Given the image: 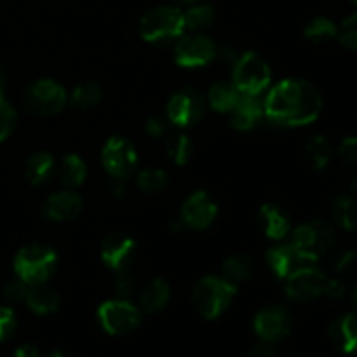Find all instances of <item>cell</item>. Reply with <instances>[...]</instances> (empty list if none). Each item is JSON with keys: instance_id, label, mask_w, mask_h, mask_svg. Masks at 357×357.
<instances>
[{"instance_id": "44", "label": "cell", "mask_w": 357, "mask_h": 357, "mask_svg": "<svg viewBox=\"0 0 357 357\" xmlns=\"http://www.w3.org/2000/svg\"><path fill=\"white\" fill-rule=\"evenodd\" d=\"M14 357H40V352L35 345L26 344V345H21L20 349H16L14 352Z\"/></svg>"}, {"instance_id": "48", "label": "cell", "mask_w": 357, "mask_h": 357, "mask_svg": "<svg viewBox=\"0 0 357 357\" xmlns=\"http://www.w3.org/2000/svg\"><path fill=\"white\" fill-rule=\"evenodd\" d=\"M352 305H354V309L357 310V284L356 288L352 289Z\"/></svg>"}, {"instance_id": "30", "label": "cell", "mask_w": 357, "mask_h": 357, "mask_svg": "<svg viewBox=\"0 0 357 357\" xmlns=\"http://www.w3.org/2000/svg\"><path fill=\"white\" fill-rule=\"evenodd\" d=\"M185 28L187 30H204V28L211 26L215 21V9L209 3H199V6H192L183 13Z\"/></svg>"}, {"instance_id": "51", "label": "cell", "mask_w": 357, "mask_h": 357, "mask_svg": "<svg viewBox=\"0 0 357 357\" xmlns=\"http://www.w3.org/2000/svg\"><path fill=\"white\" fill-rule=\"evenodd\" d=\"M49 357H66V356L61 354V352H52V354L49 356Z\"/></svg>"}, {"instance_id": "24", "label": "cell", "mask_w": 357, "mask_h": 357, "mask_svg": "<svg viewBox=\"0 0 357 357\" xmlns=\"http://www.w3.org/2000/svg\"><path fill=\"white\" fill-rule=\"evenodd\" d=\"M241 96H243V94L237 91L234 82H216L215 86H211L208 94L209 105H211L213 110L229 112V114L234 110V107L239 103Z\"/></svg>"}, {"instance_id": "11", "label": "cell", "mask_w": 357, "mask_h": 357, "mask_svg": "<svg viewBox=\"0 0 357 357\" xmlns=\"http://www.w3.org/2000/svg\"><path fill=\"white\" fill-rule=\"evenodd\" d=\"M284 281L286 295L300 303L310 302V300H316L317 296L323 295L324 284H326L324 274L319 268L314 267V265L298 268L291 275H288Z\"/></svg>"}, {"instance_id": "4", "label": "cell", "mask_w": 357, "mask_h": 357, "mask_svg": "<svg viewBox=\"0 0 357 357\" xmlns=\"http://www.w3.org/2000/svg\"><path fill=\"white\" fill-rule=\"evenodd\" d=\"M58 255L54 250L40 244L23 248L14 258V271L28 286L45 284L54 274Z\"/></svg>"}, {"instance_id": "6", "label": "cell", "mask_w": 357, "mask_h": 357, "mask_svg": "<svg viewBox=\"0 0 357 357\" xmlns=\"http://www.w3.org/2000/svg\"><path fill=\"white\" fill-rule=\"evenodd\" d=\"M291 244L300 253L317 261L337 244V234H335L331 223L324 222V220H314V222L300 225L293 230Z\"/></svg>"}, {"instance_id": "35", "label": "cell", "mask_w": 357, "mask_h": 357, "mask_svg": "<svg viewBox=\"0 0 357 357\" xmlns=\"http://www.w3.org/2000/svg\"><path fill=\"white\" fill-rule=\"evenodd\" d=\"M16 119V110L13 105L3 100V96H0V143L14 131Z\"/></svg>"}, {"instance_id": "32", "label": "cell", "mask_w": 357, "mask_h": 357, "mask_svg": "<svg viewBox=\"0 0 357 357\" xmlns=\"http://www.w3.org/2000/svg\"><path fill=\"white\" fill-rule=\"evenodd\" d=\"M166 152L174 162L185 166L194 153V143L187 135H173L166 139Z\"/></svg>"}, {"instance_id": "19", "label": "cell", "mask_w": 357, "mask_h": 357, "mask_svg": "<svg viewBox=\"0 0 357 357\" xmlns=\"http://www.w3.org/2000/svg\"><path fill=\"white\" fill-rule=\"evenodd\" d=\"M330 337L335 347L345 354L357 351V314H345L333 321Z\"/></svg>"}, {"instance_id": "16", "label": "cell", "mask_w": 357, "mask_h": 357, "mask_svg": "<svg viewBox=\"0 0 357 357\" xmlns=\"http://www.w3.org/2000/svg\"><path fill=\"white\" fill-rule=\"evenodd\" d=\"M267 264L271 271L278 275L279 279H286L298 268L314 265L316 261L310 260L307 255L300 253L291 243L274 246L267 251Z\"/></svg>"}, {"instance_id": "36", "label": "cell", "mask_w": 357, "mask_h": 357, "mask_svg": "<svg viewBox=\"0 0 357 357\" xmlns=\"http://www.w3.org/2000/svg\"><path fill=\"white\" fill-rule=\"evenodd\" d=\"M338 155L347 166H357V136H347L338 146Z\"/></svg>"}, {"instance_id": "21", "label": "cell", "mask_w": 357, "mask_h": 357, "mask_svg": "<svg viewBox=\"0 0 357 357\" xmlns=\"http://www.w3.org/2000/svg\"><path fill=\"white\" fill-rule=\"evenodd\" d=\"M24 302H26V305L30 307L35 314L47 316V314H52L58 310L59 296L54 289L47 288L45 284H35L30 286Z\"/></svg>"}, {"instance_id": "50", "label": "cell", "mask_w": 357, "mask_h": 357, "mask_svg": "<svg viewBox=\"0 0 357 357\" xmlns=\"http://www.w3.org/2000/svg\"><path fill=\"white\" fill-rule=\"evenodd\" d=\"M174 2H178V3H185V6H190V3L197 2V0H174Z\"/></svg>"}, {"instance_id": "20", "label": "cell", "mask_w": 357, "mask_h": 357, "mask_svg": "<svg viewBox=\"0 0 357 357\" xmlns=\"http://www.w3.org/2000/svg\"><path fill=\"white\" fill-rule=\"evenodd\" d=\"M260 223L264 232L271 239L279 241L284 239L291 230V222L289 216L282 208L275 204H264L260 209Z\"/></svg>"}, {"instance_id": "9", "label": "cell", "mask_w": 357, "mask_h": 357, "mask_svg": "<svg viewBox=\"0 0 357 357\" xmlns=\"http://www.w3.org/2000/svg\"><path fill=\"white\" fill-rule=\"evenodd\" d=\"M101 162L112 176L117 180H126L136 169L138 153L131 142L121 138V136H114L105 143L103 152H101Z\"/></svg>"}, {"instance_id": "13", "label": "cell", "mask_w": 357, "mask_h": 357, "mask_svg": "<svg viewBox=\"0 0 357 357\" xmlns=\"http://www.w3.org/2000/svg\"><path fill=\"white\" fill-rule=\"evenodd\" d=\"M216 215H218V206L211 195L206 194L204 190H197L185 201L180 218L187 229L202 230L215 222Z\"/></svg>"}, {"instance_id": "34", "label": "cell", "mask_w": 357, "mask_h": 357, "mask_svg": "<svg viewBox=\"0 0 357 357\" xmlns=\"http://www.w3.org/2000/svg\"><path fill=\"white\" fill-rule=\"evenodd\" d=\"M337 37L342 45H345L351 51H357V13L351 14L342 21Z\"/></svg>"}, {"instance_id": "41", "label": "cell", "mask_w": 357, "mask_h": 357, "mask_svg": "<svg viewBox=\"0 0 357 357\" xmlns=\"http://www.w3.org/2000/svg\"><path fill=\"white\" fill-rule=\"evenodd\" d=\"M145 131L152 138H160L166 132V121L160 117H150L145 124Z\"/></svg>"}, {"instance_id": "33", "label": "cell", "mask_w": 357, "mask_h": 357, "mask_svg": "<svg viewBox=\"0 0 357 357\" xmlns=\"http://www.w3.org/2000/svg\"><path fill=\"white\" fill-rule=\"evenodd\" d=\"M138 187L143 192H149V194H157L162 188H166L167 185V174L162 169H143L139 171L138 176Z\"/></svg>"}, {"instance_id": "43", "label": "cell", "mask_w": 357, "mask_h": 357, "mask_svg": "<svg viewBox=\"0 0 357 357\" xmlns=\"http://www.w3.org/2000/svg\"><path fill=\"white\" fill-rule=\"evenodd\" d=\"M215 58H218L220 61L227 63V65H236V61L239 56L236 54V51H234L232 47H220V49H216Z\"/></svg>"}, {"instance_id": "5", "label": "cell", "mask_w": 357, "mask_h": 357, "mask_svg": "<svg viewBox=\"0 0 357 357\" xmlns=\"http://www.w3.org/2000/svg\"><path fill=\"white\" fill-rule=\"evenodd\" d=\"M271 84V68L257 52H244L234 65V86L244 96H260Z\"/></svg>"}, {"instance_id": "17", "label": "cell", "mask_w": 357, "mask_h": 357, "mask_svg": "<svg viewBox=\"0 0 357 357\" xmlns=\"http://www.w3.org/2000/svg\"><path fill=\"white\" fill-rule=\"evenodd\" d=\"M82 211V199L75 192H58L52 194L44 204V215L54 222L73 220Z\"/></svg>"}, {"instance_id": "27", "label": "cell", "mask_w": 357, "mask_h": 357, "mask_svg": "<svg viewBox=\"0 0 357 357\" xmlns=\"http://www.w3.org/2000/svg\"><path fill=\"white\" fill-rule=\"evenodd\" d=\"M87 176V167L86 162L80 159L75 153H70L63 159L61 166H59V178H61V183H65L66 187H79L84 183Z\"/></svg>"}, {"instance_id": "14", "label": "cell", "mask_w": 357, "mask_h": 357, "mask_svg": "<svg viewBox=\"0 0 357 357\" xmlns=\"http://www.w3.org/2000/svg\"><path fill=\"white\" fill-rule=\"evenodd\" d=\"M291 330V317L284 307H267L255 317V331L267 344L281 342Z\"/></svg>"}, {"instance_id": "15", "label": "cell", "mask_w": 357, "mask_h": 357, "mask_svg": "<svg viewBox=\"0 0 357 357\" xmlns=\"http://www.w3.org/2000/svg\"><path fill=\"white\" fill-rule=\"evenodd\" d=\"M136 257V241L126 234H110L101 244V260L112 271L122 272Z\"/></svg>"}, {"instance_id": "2", "label": "cell", "mask_w": 357, "mask_h": 357, "mask_svg": "<svg viewBox=\"0 0 357 357\" xmlns=\"http://www.w3.org/2000/svg\"><path fill=\"white\" fill-rule=\"evenodd\" d=\"M183 13L173 6H159L150 9L139 21V35L153 45H171L183 37Z\"/></svg>"}, {"instance_id": "31", "label": "cell", "mask_w": 357, "mask_h": 357, "mask_svg": "<svg viewBox=\"0 0 357 357\" xmlns=\"http://www.w3.org/2000/svg\"><path fill=\"white\" fill-rule=\"evenodd\" d=\"M305 37L309 40L317 42V44H324V42H330L337 37L338 26L331 20L324 16H317L310 21L305 26Z\"/></svg>"}, {"instance_id": "1", "label": "cell", "mask_w": 357, "mask_h": 357, "mask_svg": "<svg viewBox=\"0 0 357 357\" xmlns=\"http://www.w3.org/2000/svg\"><path fill=\"white\" fill-rule=\"evenodd\" d=\"M323 110V98L310 82L284 79L272 87L264 101V114L271 122L298 128L316 121Z\"/></svg>"}, {"instance_id": "29", "label": "cell", "mask_w": 357, "mask_h": 357, "mask_svg": "<svg viewBox=\"0 0 357 357\" xmlns=\"http://www.w3.org/2000/svg\"><path fill=\"white\" fill-rule=\"evenodd\" d=\"M103 98V91H101L100 84L96 82H84L77 86L70 94V103L79 110H86V108L98 105Z\"/></svg>"}, {"instance_id": "28", "label": "cell", "mask_w": 357, "mask_h": 357, "mask_svg": "<svg viewBox=\"0 0 357 357\" xmlns=\"http://www.w3.org/2000/svg\"><path fill=\"white\" fill-rule=\"evenodd\" d=\"M255 261L248 255H234L223 261V274L230 282L246 281L253 275Z\"/></svg>"}, {"instance_id": "8", "label": "cell", "mask_w": 357, "mask_h": 357, "mask_svg": "<svg viewBox=\"0 0 357 357\" xmlns=\"http://www.w3.org/2000/svg\"><path fill=\"white\" fill-rule=\"evenodd\" d=\"M98 319L108 335H126L138 328L142 316L132 303L121 298L101 303L98 309Z\"/></svg>"}, {"instance_id": "47", "label": "cell", "mask_w": 357, "mask_h": 357, "mask_svg": "<svg viewBox=\"0 0 357 357\" xmlns=\"http://www.w3.org/2000/svg\"><path fill=\"white\" fill-rule=\"evenodd\" d=\"M3 87H6V72H3L2 65H0V96L3 93Z\"/></svg>"}, {"instance_id": "46", "label": "cell", "mask_w": 357, "mask_h": 357, "mask_svg": "<svg viewBox=\"0 0 357 357\" xmlns=\"http://www.w3.org/2000/svg\"><path fill=\"white\" fill-rule=\"evenodd\" d=\"M112 190H114V195H117V197H124L126 194V187L122 183H115L114 187H112Z\"/></svg>"}, {"instance_id": "26", "label": "cell", "mask_w": 357, "mask_h": 357, "mask_svg": "<svg viewBox=\"0 0 357 357\" xmlns=\"http://www.w3.org/2000/svg\"><path fill=\"white\" fill-rule=\"evenodd\" d=\"M333 220L340 229L352 232L357 229V202L351 195H340L333 201Z\"/></svg>"}, {"instance_id": "42", "label": "cell", "mask_w": 357, "mask_h": 357, "mask_svg": "<svg viewBox=\"0 0 357 357\" xmlns=\"http://www.w3.org/2000/svg\"><path fill=\"white\" fill-rule=\"evenodd\" d=\"M357 264V253L356 251H345L344 255H342L340 258H338L337 261V271L338 272H349L351 268H354V265Z\"/></svg>"}, {"instance_id": "40", "label": "cell", "mask_w": 357, "mask_h": 357, "mask_svg": "<svg viewBox=\"0 0 357 357\" xmlns=\"http://www.w3.org/2000/svg\"><path fill=\"white\" fill-rule=\"evenodd\" d=\"M323 293H324V295L330 296V298L338 300V298H342L345 293H347V286H345V282L342 281V279H338V278L330 279V281L326 279V284H324V291Z\"/></svg>"}, {"instance_id": "18", "label": "cell", "mask_w": 357, "mask_h": 357, "mask_svg": "<svg viewBox=\"0 0 357 357\" xmlns=\"http://www.w3.org/2000/svg\"><path fill=\"white\" fill-rule=\"evenodd\" d=\"M264 103L258 96H241L239 103L230 112V122L237 131H250L264 119Z\"/></svg>"}, {"instance_id": "23", "label": "cell", "mask_w": 357, "mask_h": 357, "mask_svg": "<svg viewBox=\"0 0 357 357\" xmlns=\"http://www.w3.org/2000/svg\"><path fill=\"white\" fill-rule=\"evenodd\" d=\"M54 174V157L47 152H37L28 159L26 178L31 185H44Z\"/></svg>"}, {"instance_id": "10", "label": "cell", "mask_w": 357, "mask_h": 357, "mask_svg": "<svg viewBox=\"0 0 357 357\" xmlns=\"http://www.w3.org/2000/svg\"><path fill=\"white\" fill-rule=\"evenodd\" d=\"M206 110V101L199 91L192 87L178 91L167 101V119L180 128L197 124Z\"/></svg>"}, {"instance_id": "7", "label": "cell", "mask_w": 357, "mask_h": 357, "mask_svg": "<svg viewBox=\"0 0 357 357\" xmlns=\"http://www.w3.org/2000/svg\"><path fill=\"white\" fill-rule=\"evenodd\" d=\"M24 107L30 114L51 117L59 114L66 103V91L61 84L51 79H40L24 91Z\"/></svg>"}, {"instance_id": "52", "label": "cell", "mask_w": 357, "mask_h": 357, "mask_svg": "<svg viewBox=\"0 0 357 357\" xmlns=\"http://www.w3.org/2000/svg\"><path fill=\"white\" fill-rule=\"evenodd\" d=\"M351 2H352V3H356V6H357V0H351Z\"/></svg>"}, {"instance_id": "3", "label": "cell", "mask_w": 357, "mask_h": 357, "mask_svg": "<svg viewBox=\"0 0 357 357\" xmlns=\"http://www.w3.org/2000/svg\"><path fill=\"white\" fill-rule=\"evenodd\" d=\"M234 296H236V284L234 282H230L229 279L208 275L195 284L192 300H194L195 310L202 317L216 319L229 309Z\"/></svg>"}, {"instance_id": "39", "label": "cell", "mask_w": 357, "mask_h": 357, "mask_svg": "<svg viewBox=\"0 0 357 357\" xmlns=\"http://www.w3.org/2000/svg\"><path fill=\"white\" fill-rule=\"evenodd\" d=\"M28 289H30V286L20 279V281H14V282H10V284H7L6 291L3 293H6V298L9 300V302L20 303V302H24V300H26Z\"/></svg>"}, {"instance_id": "38", "label": "cell", "mask_w": 357, "mask_h": 357, "mask_svg": "<svg viewBox=\"0 0 357 357\" xmlns=\"http://www.w3.org/2000/svg\"><path fill=\"white\" fill-rule=\"evenodd\" d=\"M135 288H136L135 278H132L131 274H128L126 271L119 272L117 282H115V291H117V295L121 296L122 300H126L132 295Z\"/></svg>"}, {"instance_id": "37", "label": "cell", "mask_w": 357, "mask_h": 357, "mask_svg": "<svg viewBox=\"0 0 357 357\" xmlns=\"http://www.w3.org/2000/svg\"><path fill=\"white\" fill-rule=\"evenodd\" d=\"M16 330V316L9 307H0V342L7 340Z\"/></svg>"}, {"instance_id": "25", "label": "cell", "mask_w": 357, "mask_h": 357, "mask_svg": "<svg viewBox=\"0 0 357 357\" xmlns=\"http://www.w3.org/2000/svg\"><path fill=\"white\" fill-rule=\"evenodd\" d=\"M305 157L314 169H324L333 159V145L324 135L314 136L305 146Z\"/></svg>"}, {"instance_id": "22", "label": "cell", "mask_w": 357, "mask_h": 357, "mask_svg": "<svg viewBox=\"0 0 357 357\" xmlns=\"http://www.w3.org/2000/svg\"><path fill=\"white\" fill-rule=\"evenodd\" d=\"M171 298V288L167 284V281L157 278L143 289L142 296H139V302L145 312L155 314L159 310H162L167 305Z\"/></svg>"}, {"instance_id": "12", "label": "cell", "mask_w": 357, "mask_h": 357, "mask_svg": "<svg viewBox=\"0 0 357 357\" xmlns=\"http://www.w3.org/2000/svg\"><path fill=\"white\" fill-rule=\"evenodd\" d=\"M216 56V45L206 35L181 37L174 49V61L183 68H197L211 63Z\"/></svg>"}, {"instance_id": "49", "label": "cell", "mask_w": 357, "mask_h": 357, "mask_svg": "<svg viewBox=\"0 0 357 357\" xmlns=\"http://www.w3.org/2000/svg\"><path fill=\"white\" fill-rule=\"evenodd\" d=\"M351 190L354 192V194L357 195V176L354 178V180H352V183H351Z\"/></svg>"}, {"instance_id": "45", "label": "cell", "mask_w": 357, "mask_h": 357, "mask_svg": "<svg viewBox=\"0 0 357 357\" xmlns=\"http://www.w3.org/2000/svg\"><path fill=\"white\" fill-rule=\"evenodd\" d=\"M248 357H275V354H274V351L268 347V345L260 344V345H257V347L251 349L250 356Z\"/></svg>"}]
</instances>
